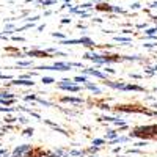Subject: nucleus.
<instances>
[{
    "label": "nucleus",
    "mask_w": 157,
    "mask_h": 157,
    "mask_svg": "<svg viewBox=\"0 0 157 157\" xmlns=\"http://www.w3.org/2000/svg\"><path fill=\"white\" fill-rule=\"evenodd\" d=\"M116 137H120V135H118V132H116V130H107V140H115Z\"/></svg>",
    "instance_id": "nucleus-13"
},
{
    "label": "nucleus",
    "mask_w": 157,
    "mask_h": 157,
    "mask_svg": "<svg viewBox=\"0 0 157 157\" xmlns=\"http://www.w3.org/2000/svg\"><path fill=\"white\" fill-rule=\"evenodd\" d=\"M0 96L6 98V99H13V98H14V94H8V93H0Z\"/></svg>",
    "instance_id": "nucleus-20"
},
{
    "label": "nucleus",
    "mask_w": 157,
    "mask_h": 157,
    "mask_svg": "<svg viewBox=\"0 0 157 157\" xmlns=\"http://www.w3.org/2000/svg\"><path fill=\"white\" fill-rule=\"evenodd\" d=\"M127 140H129L127 137H116L115 140H112V141H110V145H116V143H126Z\"/></svg>",
    "instance_id": "nucleus-12"
},
{
    "label": "nucleus",
    "mask_w": 157,
    "mask_h": 157,
    "mask_svg": "<svg viewBox=\"0 0 157 157\" xmlns=\"http://www.w3.org/2000/svg\"><path fill=\"white\" fill-rule=\"evenodd\" d=\"M69 155H83V151H71Z\"/></svg>",
    "instance_id": "nucleus-21"
},
{
    "label": "nucleus",
    "mask_w": 157,
    "mask_h": 157,
    "mask_svg": "<svg viewBox=\"0 0 157 157\" xmlns=\"http://www.w3.org/2000/svg\"><path fill=\"white\" fill-rule=\"evenodd\" d=\"M80 44H83V46H88V47H91V46H94V43L91 41L90 38H80Z\"/></svg>",
    "instance_id": "nucleus-14"
},
{
    "label": "nucleus",
    "mask_w": 157,
    "mask_h": 157,
    "mask_svg": "<svg viewBox=\"0 0 157 157\" xmlns=\"http://www.w3.org/2000/svg\"><path fill=\"white\" fill-rule=\"evenodd\" d=\"M104 143H105V140H104V138H94V140H93V146L99 148V146L104 145Z\"/></svg>",
    "instance_id": "nucleus-16"
},
{
    "label": "nucleus",
    "mask_w": 157,
    "mask_h": 157,
    "mask_svg": "<svg viewBox=\"0 0 157 157\" xmlns=\"http://www.w3.org/2000/svg\"><path fill=\"white\" fill-rule=\"evenodd\" d=\"M157 134V126H146V127H138L135 132L130 134V137H145V135H155Z\"/></svg>",
    "instance_id": "nucleus-3"
},
{
    "label": "nucleus",
    "mask_w": 157,
    "mask_h": 157,
    "mask_svg": "<svg viewBox=\"0 0 157 157\" xmlns=\"http://www.w3.org/2000/svg\"><path fill=\"white\" fill-rule=\"evenodd\" d=\"M25 99H27V101H32V99H38L35 94H32V96H27V98H25Z\"/></svg>",
    "instance_id": "nucleus-26"
},
{
    "label": "nucleus",
    "mask_w": 157,
    "mask_h": 157,
    "mask_svg": "<svg viewBox=\"0 0 157 157\" xmlns=\"http://www.w3.org/2000/svg\"><path fill=\"white\" fill-rule=\"evenodd\" d=\"M115 39H116V41H121V43H129V38H121V36H116Z\"/></svg>",
    "instance_id": "nucleus-19"
},
{
    "label": "nucleus",
    "mask_w": 157,
    "mask_h": 157,
    "mask_svg": "<svg viewBox=\"0 0 157 157\" xmlns=\"http://www.w3.org/2000/svg\"><path fill=\"white\" fill-rule=\"evenodd\" d=\"M55 80L52 77H43V83H46V85H49V83H54Z\"/></svg>",
    "instance_id": "nucleus-17"
},
{
    "label": "nucleus",
    "mask_w": 157,
    "mask_h": 157,
    "mask_svg": "<svg viewBox=\"0 0 157 157\" xmlns=\"http://www.w3.org/2000/svg\"><path fill=\"white\" fill-rule=\"evenodd\" d=\"M88 157H98V155H88Z\"/></svg>",
    "instance_id": "nucleus-28"
},
{
    "label": "nucleus",
    "mask_w": 157,
    "mask_h": 157,
    "mask_svg": "<svg viewBox=\"0 0 157 157\" xmlns=\"http://www.w3.org/2000/svg\"><path fill=\"white\" fill-rule=\"evenodd\" d=\"M104 83H105L107 86H110V88H115V90H124V85L126 83H123V82H110V80H105V82H104Z\"/></svg>",
    "instance_id": "nucleus-7"
},
{
    "label": "nucleus",
    "mask_w": 157,
    "mask_h": 157,
    "mask_svg": "<svg viewBox=\"0 0 157 157\" xmlns=\"http://www.w3.org/2000/svg\"><path fill=\"white\" fill-rule=\"evenodd\" d=\"M14 83H16V85H29V86H32V85H33V82L25 80V78H19V80H16Z\"/></svg>",
    "instance_id": "nucleus-15"
},
{
    "label": "nucleus",
    "mask_w": 157,
    "mask_h": 157,
    "mask_svg": "<svg viewBox=\"0 0 157 157\" xmlns=\"http://www.w3.org/2000/svg\"><path fill=\"white\" fill-rule=\"evenodd\" d=\"M61 101H63V102H69V104H75V105H80V104L83 102V99H80V98H72V96H64V98H61Z\"/></svg>",
    "instance_id": "nucleus-6"
},
{
    "label": "nucleus",
    "mask_w": 157,
    "mask_h": 157,
    "mask_svg": "<svg viewBox=\"0 0 157 157\" xmlns=\"http://www.w3.org/2000/svg\"><path fill=\"white\" fill-rule=\"evenodd\" d=\"M154 69H155V72H157V66H155V68H154Z\"/></svg>",
    "instance_id": "nucleus-29"
},
{
    "label": "nucleus",
    "mask_w": 157,
    "mask_h": 157,
    "mask_svg": "<svg viewBox=\"0 0 157 157\" xmlns=\"http://www.w3.org/2000/svg\"><path fill=\"white\" fill-rule=\"evenodd\" d=\"M104 71H105V72H110V74H115V69H112V68H105Z\"/></svg>",
    "instance_id": "nucleus-24"
},
{
    "label": "nucleus",
    "mask_w": 157,
    "mask_h": 157,
    "mask_svg": "<svg viewBox=\"0 0 157 157\" xmlns=\"http://www.w3.org/2000/svg\"><path fill=\"white\" fill-rule=\"evenodd\" d=\"M83 72L85 74H90V75H94V77H98V78H104L105 80V74L104 72H101V71H98V69H94V68H86V69H83Z\"/></svg>",
    "instance_id": "nucleus-4"
},
{
    "label": "nucleus",
    "mask_w": 157,
    "mask_h": 157,
    "mask_svg": "<svg viewBox=\"0 0 157 157\" xmlns=\"http://www.w3.org/2000/svg\"><path fill=\"white\" fill-rule=\"evenodd\" d=\"M58 88L64 90V91H69V93H78V91H80V86L75 85L72 80H69V78H63V80H60L58 82Z\"/></svg>",
    "instance_id": "nucleus-2"
},
{
    "label": "nucleus",
    "mask_w": 157,
    "mask_h": 157,
    "mask_svg": "<svg viewBox=\"0 0 157 157\" xmlns=\"http://www.w3.org/2000/svg\"><path fill=\"white\" fill-rule=\"evenodd\" d=\"M33 134V129H27L25 130V135H32Z\"/></svg>",
    "instance_id": "nucleus-25"
},
{
    "label": "nucleus",
    "mask_w": 157,
    "mask_h": 157,
    "mask_svg": "<svg viewBox=\"0 0 157 157\" xmlns=\"http://www.w3.org/2000/svg\"><path fill=\"white\" fill-rule=\"evenodd\" d=\"M30 57H39V58H47V52H41V50H33V52H29Z\"/></svg>",
    "instance_id": "nucleus-9"
},
{
    "label": "nucleus",
    "mask_w": 157,
    "mask_h": 157,
    "mask_svg": "<svg viewBox=\"0 0 157 157\" xmlns=\"http://www.w3.org/2000/svg\"><path fill=\"white\" fill-rule=\"evenodd\" d=\"M36 101H38L39 104H43V105H46V107H50V105H52V104H50V102H47V101H44V99H39V98H38Z\"/></svg>",
    "instance_id": "nucleus-18"
},
{
    "label": "nucleus",
    "mask_w": 157,
    "mask_h": 157,
    "mask_svg": "<svg viewBox=\"0 0 157 157\" xmlns=\"http://www.w3.org/2000/svg\"><path fill=\"white\" fill-rule=\"evenodd\" d=\"M71 68H82V63L58 61V63H54L52 66H41V68H38V69H47V71H71Z\"/></svg>",
    "instance_id": "nucleus-1"
},
{
    "label": "nucleus",
    "mask_w": 157,
    "mask_h": 157,
    "mask_svg": "<svg viewBox=\"0 0 157 157\" xmlns=\"http://www.w3.org/2000/svg\"><path fill=\"white\" fill-rule=\"evenodd\" d=\"M146 145V141H137L135 143V146H145Z\"/></svg>",
    "instance_id": "nucleus-23"
},
{
    "label": "nucleus",
    "mask_w": 157,
    "mask_h": 157,
    "mask_svg": "<svg viewBox=\"0 0 157 157\" xmlns=\"http://www.w3.org/2000/svg\"><path fill=\"white\" fill-rule=\"evenodd\" d=\"M85 86H86V88H88L90 91H93L94 94H101V93H102V90H101L99 86L93 85V83H91V82H86V83H85Z\"/></svg>",
    "instance_id": "nucleus-8"
},
{
    "label": "nucleus",
    "mask_w": 157,
    "mask_h": 157,
    "mask_svg": "<svg viewBox=\"0 0 157 157\" xmlns=\"http://www.w3.org/2000/svg\"><path fill=\"white\" fill-rule=\"evenodd\" d=\"M0 154H5V151H3V149H0Z\"/></svg>",
    "instance_id": "nucleus-27"
},
{
    "label": "nucleus",
    "mask_w": 157,
    "mask_h": 157,
    "mask_svg": "<svg viewBox=\"0 0 157 157\" xmlns=\"http://www.w3.org/2000/svg\"><path fill=\"white\" fill-rule=\"evenodd\" d=\"M46 123H47V124H49L52 129H55L57 132H61V134H64V135H68V132H66V130H64V129H61L60 126H57V124H54V123H50V121H46Z\"/></svg>",
    "instance_id": "nucleus-11"
},
{
    "label": "nucleus",
    "mask_w": 157,
    "mask_h": 157,
    "mask_svg": "<svg viewBox=\"0 0 157 157\" xmlns=\"http://www.w3.org/2000/svg\"><path fill=\"white\" fill-rule=\"evenodd\" d=\"M88 82V77L86 75H77V77H74V83H86Z\"/></svg>",
    "instance_id": "nucleus-10"
},
{
    "label": "nucleus",
    "mask_w": 157,
    "mask_h": 157,
    "mask_svg": "<svg viewBox=\"0 0 157 157\" xmlns=\"http://www.w3.org/2000/svg\"><path fill=\"white\" fill-rule=\"evenodd\" d=\"M123 91H140L141 93V91H145V88L140 86V85H135V83H126Z\"/></svg>",
    "instance_id": "nucleus-5"
},
{
    "label": "nucleus",
    "mask_w": 157,
    "mask_h": 157,
    "mask_svg": "<svg viewBox=\"0 0 157 157\" xmlns=\"http://www.w3.org/2000/svg\"><path fill=\"white\" fill-rule=\"evenodd\" d=\"M98 149H99V148H96V146H91V148H90L88 151H90V152H93V155H94V154L98 152Z\"/></svg>",
    "instance_id": "nucleus-22"
}]
</instances>
